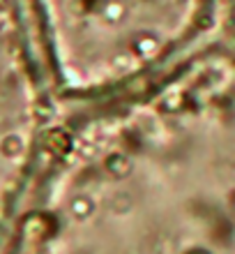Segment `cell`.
Wrapping results in <instances>:
<instances>
[{
  "mask_svg": "<svg viewBox=\"0 0 235 254\" xmlns=\"http://www.w3.org/2000/svg\"><path fill=\"white\" fill-rule=\"evenodd\" d=\"M60 118L26 0H0V254L9 250Z\"/></svg>",
  "mask_w": 235,
  "mask_h": 254,
  "instance_id": "7a4b0ae2",
  "label": "cell"
},
{
  "mask_svg": "<svg viewBox=\"0 0 235 254\" xmlns=\"http://www.w3.org/2000/svg\"><path fill=\"white\" fill-rule=\"evenodd\" d=\"M7 254H235V56L62 111Z\"/></svg>",
  "mask_w": 235,
  "mask_h": 254,
  "instance_id": "6da1fadb",
  "label": "cell"
}]
</instances>
